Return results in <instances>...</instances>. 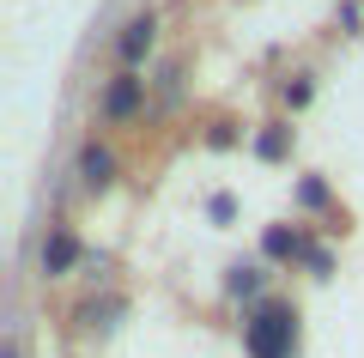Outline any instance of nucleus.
Instances as JSON below:
<instances>
[{
  "mask_svg": "<svg viewBox=\"0 0 364 358\" xmlns=\"http://www.w3.org/2000/svg\"><path fill=\"white\" fill-rule=\"evenodd\" d=\"M249 358H291L298 352V310L291 304H261L243 328Z\"/></svg>",
  "mask_w": 364,
  "mask_h": 358,
  "instance_id": "nucleus-1",
  "label": "nucleus"
},
{
  "mask_svg": "<svg viewBox=\"0 0 364 358\" xmlns=\"http://www.w3.org/2000/svg\"><path fill=\"white\" fill-rule=\"evenodd\" d=\"M73 261H79V243L67 237V231H49V243H43V268H49V273H67Z\"/></svg>",
  "mask_w": 364,
  "mask_h": 358,
  "instance_id": "nucleus-2",
  "label": "nucleus"
},
{
  "mask_svg": "<svg viewBox=\"0 0 364 358\" xmlns=\"http://www.w3.org/2000/svg\"><path fill=\"white\" fill-rule=\"evenodd\" d=\"M146 43H152V19L140 13L128 31H122V61H140V55H146Z\"/></svg>",
  "mask_w": 364,
  "mask_h": 358,
  "instance_id": "nucleus-3",
  "label": "nucleus"
},
{
  "mask_svg": "<svg viewBox=\"0 0 364 358\" xmlns=\"http://www.w3.org/2000/svg\"><path fill=\"white\" fill-rule=\"evenodd\" d=\"M79 170H85L91 189H104V182H109V152H97V146H91V152L79 158Z\"/></svg>",
  "mask_w": 364,
  "mask_h": 358,
  "instance_id": "nucleus-4",
  "label": "nucleus"
},
{
  "mask_svg": "<svg viewBox=\"0 0 364 358\" xmlns=\"http://www.w3.org/2000/svg\"><path fill=\"white\" fill-rule=\"evenodd\" d=\"M134 103H140V79H122V85L109 91V115H128Z\"/></svg>",
  "mask_w": 364,
  "mask_h": 358,
  "instance_id": "nucleus-5",
  "label": "nucleus"
},
{
  "mask_svg": "<svg viewBox=\"0 0 364 358\" xmlns=\"http://www.w3.org/2000/svg\"><path fill=\"white\" fill-rule=\"evenodd\" d=\"M267 256H298V231L273 225V231H267Z\"/></svg>",
  "mask_w": 364,
  "mask_h": 358,
  "instance_id": "nucleus-6",
  "label": "nucleus"
},
{
  "mask_svg": "<svg viewBox=\"0 0 364 358\" xmlns=\"http://www.w3.org/2000/svg\"><path fill=\"white\" fill-rule=\"evenodd\" d=\"M225 285L243 298V292H255V285H261V273H255V268H231V280H225Z\"/></svg>",
  "mask_w": 364,
  "mask_h": 358,
  "instance_id": "nucleus-7",
  "label": "nucleus"
},
{
  "mask_svg": "<svg viewBox=\"0 0 364 358\" xmlns=\"http://www.w3.org/2000/svg\"><path fill=\"white\" fill-rule=\"evenodd\" d=\"M255 146H261V158H279V152H286V134L273 128V134H261V140H255Z\"/></svg>",
  "mask_w": 364,
  "mask_h": 358,
  "instance_id": "nucleus-8",
  "label": "nucleus"
}]
</instances>
